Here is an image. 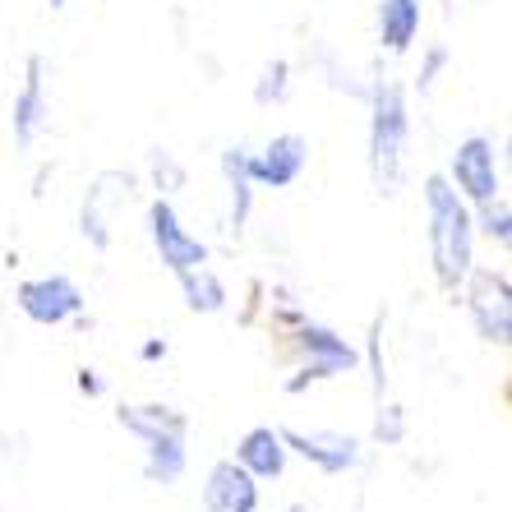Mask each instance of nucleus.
I'll return each instance as SVG.
<instances>
[{"label": "nucleus", "mask_w": 512, "mask_h": 512, "mask_svg": "<svg viewBox=\"0 0 512 512\" xmlns=\"http://www.w3.org/2000/svg\"><path fill=\"white\" fill-rule=\"evenodd\" d=\"M425 208H429V254H434V273L443 286L466 282L471 273V213H466L462 194L443 176L425 180Z\"/></svg>", "instance_id": "f257e3e1"}, {"label": "nucleus", "mask_w": 512, "mask_h": 512, "mask_svg": "<svg viewBox=\"0 0 512 512\" xmlns=\"http://www.w3.org/2000/svg\"><path fill=\"white\" fill-rule=\"evenodd\" d=\"M116 420L148 443V480H180L185 471V416L171 406H120Z\"/></svg>", "instance_id": "f03ea898"}, {"label": "nucleus", "mask_w": 512, "mask_h": 512, "mask_svg": "<svg viewBox=\"0 0 512 512\" xmlns=\"http://www.w3.org/2000/svg\"><path fill=\"white\" fill-rule=\"evenodd\" d=\"M406 97L397 84L374 88V120H370V167L383 194H397L406 162Z\"/></svg>", "instance_id": "7ed1b4c3"}, {"label": "nucleus", "mask_w": 512, "mask_h": 512, "mask_svg": "<svg viewBox=\"0 0 512 512\" xmlns=\"http://www.w3.org/2000/svg\"><path fill=\"white\" fill-rule=\"evenodd\" d=\"M14 300H19V310H24L33 323H42V328H56V323L74 319V314L84 310V291H79L70 277H60V273L19 282Z\"/></svg>", "instance_id": "20e7f679"}, {"label": "nucleus", "mask_w": 512, "mask_h": 512, "mask_svg": "<svg viewBox=\"0 0 512 512\" xmlns=\"http://www.w3.org/2000/svg\"><path fill=\"white\" fill-rule=\"evenodd\" d=\"M148 227H153V245H157V254H162V263H167L176 277L208 263V245L180 227L176 208H171L167 199H157L153 208H148Z\"/></svg>", "instance_id": "39448f33"}, {"label": "nucleus", "mask_w": 512, "mask_h": 512, "mask_svg": "<svg viewBox=\"0 0 512 512\" xmlns=\"http://www.w3.org/2000/svg\"><path fill=\"white\" fill-rule=\"evenodd\" d=\"M453 180L457 190L471 203H489L499 199V167H494V143L485 134H471V139L457 143L453 153Z\"/></svg>", "instance_id": "423d86ee"}, {"label": "nucleus", "mask_w": 512, "mask_h": 512, "mask_svg": "<svg viewBox=\"0 0 512 512\" xmlns=\"http://www.w3.org/2000/svg\"><path fill=\"white\" fill-rule=\"evenodd\" d=\"M471 314H476V328L485 342H508L512 333V291L503 273H471Z\"/></svg>", "instance_id": "0eeeda50"}, {"label": "nucleus", "mask_w": 512, "mask_h": 512, "mask_svg": "<svg viewBox=\"0 0 512 512\" xmlns=\"http://www.w3.org/2000/svg\"><path fill=\"white\" fill-rule=\"evenodd\" d=\"M286 453H300L305 462H314L328 476H342L360 462V443L351 434H333V429H314V434H300V429H282Z\"/></svg>", "instance_id": "6e6552de"}, {"label": "nucleus", "mask_w": 512, "mask_h": 512, "mask_svg": "<svg viewBox=\"0 0 512 512\" xmlns=\"http://www.w3.org/2000/svg\"><path fill=\"white\" fill-rule=\"evenodd\" d=\"M305 162H310V143L300 139V134H277L259 157H250V180L254 185H268V190H286L305 171Z\"/></svg>", "instance_id": "1a4fd4ad"}, {"label": "nucleus", "mask_w": 512, "mask_h": 512, "mask_svg": "<svg viewBox=\"0 0 512 512\" xmlns=\"http://www.w3.org/2000/svg\"><path fill=\"white\" fill-rule=\"evenodd\" d=\"M203 508L208 512H259V480L240 462H217L203 485Z\"/></svg>", "instance_id": "9d476101"}, {"label": "nucleus", "mask_w": 512, "mask_h": 512, "mask_svg": "<svg viewBox=\"0 0 512 512\" xmlns=\"http://www.w3.org/2000/svg\"><path fill=\"white\" fill-rule=\"evenodd\" d=\"M300 346H305L314 360H310V370H305V379L286 383V393H300L305 383L333 379V374H342V370H351V365H356V351H351V346H346L337 333L319 328V323H305V328H300Z\"/></svg>", "instance_id": "9b49d317"}, {"label": "nucleus", "mask_w": 512, "mask_h": 512, "mask_svg": "<svg viewBox=\"0 0 512 512\" xmlns=\"http://www.w3.org/2000/svg\"><path fill=\"white\" fill-rule=\"evenodd\" d=\"M236 462L250 471L254 480H277L286 471V443H282V429L273 425H259L250 429L245 439L236 443Z\"/></svg>", "instance_id": "f8f14e48"}, {"label": "nucleus", "mask_w": 512, "mask_h": 512, "mask_svg": "<svg viewBox=\"0 0 512 512\" xmlns=\"http://www.w3.org/2000/svg\"><path fill=\"white\" fill-rule=\"evenodd\" d=\"M42 120H47V93H42V60H28V79H24V93L14 97V139L33 143L37 130H42Z\"/></svg>", "instance_id": "ddd939ff"}, {"label": "nucleus", "mask_w": 512, "mask_h": 512, "mask_svg": "<svg viewBox=\"0 0 512 512\" xmlns=\"http://www.w3.org/2000/svg\"><path fill=\"white\" fill-rule=\"evenodd\" d=\"M420 33V0H379V42L406 51Z\"/></svg>", "instance_id": "4468645a"}, {"label": "nucleus", "mask_w": 512, "mask_h": 512, "mask_svg": "<svg viewBox=\"0 0 512 512\" xmlns=\"http://www.w3.org/2000/svg\"><path fill=\"white\" fill-rule=\"evenodd\" d=\"M222 171H227V180H231V222H245L250 217V199H254V180H250V153L245 148H227L222 153Z\"/></svg>", "instance_id": "2eb2a0df"}, {"label": "nucleus", "mask_w": 512, "mask_h": 512, "mask_svg": "<svg viewBox=\"0 0 512 512\" xmlns=\"http://www.w3.org/2000/svg\"><path fill=\"white\" fill-rule=\"evenodd\" d=\"M180 286H185V296H190V310L213 314V310L227 305V286L217 282L208 268H190V273H180Z\"/></svg>", "instance_id": "dca6fc26"}, {"label": "nucleus", "mask_w": 512, "mask_h": 512, "mask_svg": "<svg viewBox=\"0 0 512 512\" xmlns=\"http://www.w3.org/2000/svg\"><path fill=\"white\" fill-rule=\"evenodd\" d=\"M254 97H259L263 107H268V102H282V97H286V60H273V65L263 70V79H259V88H254Z\"/></svg>", "instance_id": "f3484780"}, {"label": "nucleus", "mask_w": 512, "mask_h": 512, "mask_svg": "<svg viewBox=\"0 0 512 512\" xmlns=\"http://www.w3.org/2000/svg\"><path fill=\"white\" fill-rule=\"evenodd\" d=\"M480 208H485V231L489 236L508 240V203H503V194L499 199H489V203H480Z\"/></svg>", "instance_id": "a211bd4d"}, {"label": "nucleus", "mask_w": 512, "mask_h": 512, "mask_svg": "<svg viewBox=\"0 0 512 512\" xmlns=\"http://www.w3.org/2000/svg\"><path fill=\"white\" fill-rule=\"evenodd\" d=\"M79 388H84V393H102V379H93V374H79Z\"/></svg>", "instance_id": "6ab92c4d"}, {"label": "nucleus", "mask_w": 512, "mask_h": 512, "mask_svg": "<svg viewBox=\"0 0 512 512\" xmlns=\"http://www.w3.org/2000/svg\"><path fill=\"white\" fill-rule=\"evenodd\" d=\"M143 356H148V360H157V356H167V342H148V346H143Z\"/></svg>", "instance_id": "aec40b11"}, {"label": "nucleus", "mask_w": 512, "mask_h": 512, "mask_svg": "<svg viewBox=\"0 0 512 512\" xmlns=\"http://www.w3.org/2000/svg\"><path fill=\"white\" fill-rule=\"evenodd\" d=\"M51 5H70V0H51Z\"/></svg>", "instance_id": "412c9836"}, {"label": "nucleus", "mask_w": 512, "mask_h": 512, "mask_svg": "<svg viewBox=\"0 0 512 512\" xmlns=\"http://www.w3.org/2000/svg\"><path fill=\"white\" fill-rule=\"evenodd\" d=\"M291 512H305V508H300V503H296V508H291Z\"/></svg>", "instance_id": "4be33fe9"}]
</instances>
